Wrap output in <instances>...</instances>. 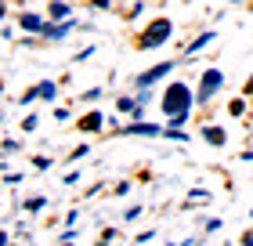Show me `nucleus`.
I'll return each instance as SVG.
<instances>
[{
  "instance_id": "obj_17",
  "label": "nucleus",
  "mask_w": 253,
  "mask_h": 246,
  "mask_svg": "<svg viewBox=\"0 0 253 246\" xmlns=\"http://www.w3.org/2000/svg\"><path fill=\"white\" fill-rule=\"evenodd\" d=\"M33 167H37V170H51L54 159H51V156H37V159H33Z\"/></svg>"
},
{
  "instance_id": "obj_26",
  "label": "nucleus",
  "mask_w": 253,
  "mask_h": 246,
  "mask_svg": "<svg viewBox=\"0 0 253 246\" xmlns=\"http://www.w3.org/2000/svg\"><path fill=\"white\" fill-rule=\"evenodd\" d=\"M243 95H246V98L253 95V80H246V87H243Z\"/></svg>"
},
{
  "instance_id": "obj_22",
  "label": "nucleus",
  "mask_w": 253,
  "mask_h": 246,
  "mask_svg": "<svg viewBox=\"0 0 253 246\" xmlns=\"http://www.w3.org/2000/svg\"><path fill=\"white\" fill-rule=\"evenodd\" d=\"M152 239H156V232H141V236H137L134 243H137V246H141V243H152Z\"/></svg>"
},
{
  "instance_id": "obj_7",
  "label": "nucleus",
  "mask_w": 253,
  "mask_h": 246,
  "mask_svg": "<svg viewBox=\"0 0 253 246\" xmlns=\"http://www.w3.org/2000/svg\"><path fill=\"white\" fill-rule=\"evenodd\" d=\"M101 127H105V116H101L98 109H94V112H87V116H80V120H76V131H84V134H98Z\"/></svg>"
},
{
  "instance_id": "obj_18",
  "label": "nucleus",
  "mask_w": 253,
  "mask_h": 246,
  "mask_svg": "<svg viewBox=\"0 0 253 246\" xmlns=\"http://www.w3.org/2000/svg\"><path fill=\"white\" fill-rule=\"evenodd\" d=\"M33 101H37V87H29V91H26V95H22V98H18V105H33Z\"/></svg>"
},
{
  "instance_id": "obj_20",
  "label": "nucleus",
  "mask_w": 253,
  "mask_h": 246,
  "mask_svg": "<svg viewBox=\"0 0 253 246\" xmlns=\"http://www.w3.org/2000/svg\"><path fill=\"white\" fill-rule=\"evenodd\" d=\"M84 156H90V145H80V148H73V156H69V159L76 163V159H84Z\"/></svg>"
},
{
  "instance_id": "obj_11",
  "label": "nucleus",
  "mask_w": 253,
  "mask_h": 246,
  "mask_svg": "<svg viewBox=\"0 0 253 246\" xmlns=\"http://www.w3.org/2000/svg\"><path fill=\"white\" fill-rule=\"evenodd\" d=\"M18 26L26 29V33H43V18H40V15H29V11H26V15L18 18Z\"/></svg>"
},
{
  "instance_id": "obj_2",
  "label": "nucleus",
  "mask_w": 253,
  "mask_h": 246,
  "mask_svg": "<svg viewBox=\"0 0 253 246\" xmlns=\"http://www.w3.org/2000/svg\"><path fill=\"white\" fill-rule=\"evenodd\" d=\"M174 37V22L170 18H156V22H148L145 33L137 37V48L141 51H152V48H163V44Z\"/></svg>"
},
{
  "instance_id": "obj_29",
  "label": "nucleus",
  "mask_w": 253,
  "mask_h": 246,
  "mask_svg": "<svg viewBox=\"0 0 253 246\" xmlns=\"http://www.w3.org/2000/svg\"><path fill=\"white\" fill-rule=\"evenodd\" d=\"M0 95H4V84H0Z\"/></svg>"
},
{
  "instance_id": "obj_19",
  "label": "nucleus",
  "mask_w": 253,
  "mask_h": 246,
  "mask_svg": "<svg viewBox=\"0 0 253 246\" xmlns=\"http://www.w3.org/2000/svg\"><path fill=\"white\" fill-rule=\"evenodd\" d=\"M80 98H84V101H98V98H101V87H90V91H84Z\"/></svg>"
},
{
  "instance_id": "obj_21",
  "label": "nucleus",
  "mask_w": 253,
  "mask_h": 246,
  "mask_svg": "<svg viewBox=\"0 0 253 246\" xmlns=\"http://www.w3.org/2000/svg\"><path fill=\"white\" fill-rule=\"evenodd\" d=\"M137 217H141V206H130V210L123 214V221H137Z\"/></svg>"
},
{
  "instance_id": "obj_6",
  "label": "nucleus",
  "mask_w": 253,
  "mask_h": 246,
  "mask_svg": "<svg viewBox=\"0 0 253 246\" xmlns=\"http://www.w3.org/2000/svg\"><path fill=\"white\" fill-rule=\"evenodd\" d=\"M120 134H137V138H159V134H163V127H156V123H145V120H130L126 127H120Z\"/></svg>"
},
{
  "instance_id": "obj_10",
  "label": "nucleus",
  "mask_w": 253,
  "mask_h": 246,
  "mask_svg": "<svg viewBox=\"0 0 253 246\" xmlns=\"http://www.w3.org/2000/svg\"><path fill=\"white\" fill-rule=\"evenodd\" d=\"M210 40H217V33H213V29L199 33V37H195V40L188 44V51H185V54H188V58H192V54H199V51H203V48H206V44H210Z\"/></svg>"
},
{
  "instance_id": "obj_3",
  "label": "nucleus",
  "mask_w": 253,
  "mask_h": 246,
  "mask_svg": "<svg viewBox=\"0 0 253 246\" xmlns=\"http://www.w3.org/2000/svg\"><path fill=\"white\" fill-rule=\"evenodd\" d=\"M221 87H224V73H221V69H206V73L199 76V87H195V101L206 105Z\"/></svg>"
},
{
  "instance_id": "obj_14",
  "label": "nucleus",
  "mask_w": 253,
  "mask_h": 246,
  "mask_svg": "<svg viewBox=\"0 0 253 246\" xmlns=\"http://www.w3.org/2000/svg\"><path fill=\"white\" fill-rule=\"evenodd\" d=\"M159 138H170V142H188V134L181 131V127H163V134Z\"/></svg>"
},
{
  "instance_id": "obj_25",
  "label": "nucleus",
  "mask_w": 253,
  "mask_h": 246,
  "mask_svg": "<svg viewBox=\"0 0 253 246\" xmlns=\"http://www.w3.org/2000/svg\"><path fill=\"white\" fill-rule=\"evenodd\" d=\"M239 243H243V246H253V232H246V236L239 239Z\"/></svg>"
},
{
  "instance_id": "obj_30",
  "label": "nucleus",
  "mask_w": 253,
  "mask_h": 246,
  "mask_svg": "<svg viewBox=\"0 0 253 246\" xmlns=\"http://www.w3.org/2000/svg\"><path fill=\"white\" fill-rule=\"evenodd\" d=\"M250 217H253V210H250Z\"/></svg>"
},
{
  "instance_id": "obj_8",
  "label": "nucleus",
  "mask_w": 253,
  "mask_h": 246,
  "mask_svg": "<svg viewBox=\"0 0 253 246\" xmlns=\"http://www.w3.org/2000/svg\"><path fill=\"white\" fill-rule=\"evenodd\" d=\"M47 18L51 22H65V18H73V7H69L65 0H51L47 4Z\"/></svg>"
},
{
  "instance_id": "obj_24",
  "label": "nucleus",
  "mask_w": 253,
  "mask_h": 246,
  "mask_svg": "<svg viewBox=\"0 0 253 246\" xmlns=\"http://www.w3.org/2000/svg\"><path fill=\"white\" fill-rule=\"evenodd\" d=\"M90 4H94L98 11H109V0H90Z\"/></svg>"
},
{
  "instance_id": "obj_27",
  "label": "nucleus",
  "mask_w": 253,
  "mask_h": 246,
  "mask_svg": "<svg viewBox=\"0 0 253 246\" xmlns=\"http://www.w3.org/2000/svg\"><path fill=\"white\" fill-rule=\"evenodd\" d=\"M0 246H7V236H4V232H0Z\"/></svg>"
},
{
  "instance_id": "obj_4",
  "label": "nucleus",
  "mask_w": 253,
  "mask_h": 246,
  "mask_svg": "<svg viewBox=\"0 0 253 246\" xmlns=\"http://www.w3.org/2000/svg\"><path fill=\"white\" fill-rule=\"evenodd\" d=\"M170 69H177V62H159V65H152V69H148V73H141V76L134 80V87H137V91H145V87L159 84V80H163V76L170 73Z\"/></svg>"
},
{
  "instance_id": "obj_16",
  "label": "nucleus",
  "mask_w": 253,
  "mask_h": 246,
  "mask_svg": "<svg viewBox=\"0 0 253 246\" xmlns=\"http://www.w3.org/2000/svg\"><path fill=\"white\" fill-rule=\"evenodd\" d=\"M37 127H40V120H37V116H26V120H22V131H26V134H33V131H37Z\"/></svg>"
},
{
  "instance_id": "obj_5",
  "label": "nucleus",
  "mask_w": 253,
  "mask_h": 246,
  "mask_svg": "<svg viewBox=\"0 0 253 246\" xmlns=\"http://www.w3.org/2000/svg\"><path fill=\"white\" fill-rule=\"evenodd\" d=\"M73 29H76L73 18H65V22H43V33H40V37H43V40H65Z\"/></svg>"
},
{
  "instance_id": "obj_9",
  "label": "nucleus",
  "mask_w": 253,
  "mask_h": 246,
  "mask_svg": "<svg viewBox=\"0 0 253 246\" xmlns=\"http://www.w3.org/2000/svg\"><path fill=\"white\" fill-rule=\"evenodd\" d=\"M203 142H206V145H213V148H221V145L228 142V134L221 131V127H213V123H206V127H203Z\"/></svg>"
},
{
  "instance_id": "obj_28",
  "label": "nucleus",
  "mask_w": 253,
  "mask_h": 246,
  "mask_svg": "<svg viewBox=\"0 0 253 246\" xmlns=\"http://www.w3.org/2000/svg\"><path fill=\"white\" fill-rule=\"evenodd\" d=\"M4 15H7V7H4V4H0V18H4Z\"/></svg>"
},
{
  "instance_id": "obj_1",
  "label": "nucleus",
  "mask_w": 253,
  "mask_h": 246,
  "mask_svg": "<svg viewBox=\"0 0 253 246\" xmlns=\"http://www.w3.org/2000/svg\"><path fill=\"white\" fill-rule=\"evenodd\" d=\"M192 87L188 84H181V80H174L167 91H163V98H159V105H163V112L167 116H177V112H192Z\"/></svg>"
},
{
  "instance_id": "obj_23",
  "label": "nucleus",
  "mask_w": 253,
  "mask_h": 246,
  "mask_svg": "<svg viewBox=\"0 0 253 246\" xmlns=\"http://www.w3.org/2000/svg\"><path fill=\"white\" fill-rule=\"evenodd\" d=\"M0 148H4V152H18V142H15V138H7V142L0 145Z\"/></svg>"
},
{
  "instance_id": "obj_13",
  "label": "nucleus",
  "mask_w": 253,
  "mask_h": 246,
  "mask_svg": "<svg viewBox=\"0 0 253 246\" xmlns=\"http://www.w3.org/2000/svg\"><path fill=\"white\" fill-rule=\"evenodd\" d=\"M47 206V199L43 196H33V199H26V203H22V210H26V214H37V210H43Z\"/></svg>"
},
{
  "instance_id": "obj_12",
  "label": "nucleus",
  "mask_w": 253,
  "mask_h": 246,
  "mask_svg": "<svg viewBox=\"0 0 253 246\" xmlns=\"http://www.w3.org/2000/svg\"><path fill=\"white\" fill-rule=\"evenodd\" d=\"M54 95H58V84H54V80H43V84H37V98L54 101Z\"/></svg>"
},
{
  "instance_id": "obj_15",
  "label": "nucleus",
  "mask_w": 253,
  "mask_h": 246,
  "mask_svg": "<svg viewBox=\"0 0 253 246\" xmlns=\"http://www.w3.org/2000/svg\"><path fill=\"white\" fill-rule=\"evenodd\" d=\"M228 112H232V116H243V112H246V98H235V101H228Z\"/></svg>"
}]
</instances>
